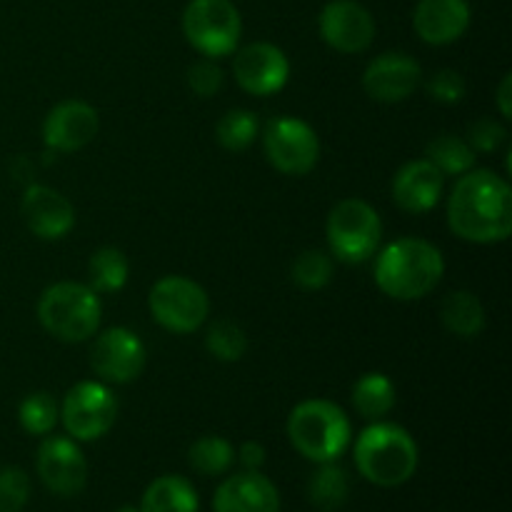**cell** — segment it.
<instances>
[{
	"mask_svg": "<svg viewBox=\"0 0 512 512\" xmlns=\"http://www.w3.org/2000/svg\"><path fill=\"white\" fill-rule=\"evenodd\" d=\"M448 228L473 245L505 243L512 233V188L493 170H468L448 195Z\"/></svg>",
	"mask_w": 512,
	"mask_h": 512,
	"instance_id": "obj_1",
	"label": "cell"
},
{
	"mask_svg": "<svg viewBox=\"0 0 512 512\" xmlns=\"http://www.w3.org/2000/svg\"><path fill=\"white\" fill-rule=\"evenodd\" d=\"M373 258L375 285L380 293L400 303L428 298L445 275V258L438 245L413 235L393 240Z\"/></svg>",
	"mask_w": 512,
	"mask_h": 512,
	"instance_id": "obj_2",
	"label": "cell"
},
{
	"mask_svg": "<svg viewBox=\"0 0 512 512\" xmlns=\"http://www.w3.org/2000/svg\"><path fill=\"white\" fill-rule=\"evenodd\" d=\"M353 460L358 473L378 488L405 485L418 470V443L398 423L373 420L353 443Z\"/></svg>",
	"mask_w": 512,
	"mask_h": 512,
	"instance_id": "obj_3",
	"label": "cell"
},
{
	"mask_svg": "<svg viewBox=\"0 0 512 512\" xmlns=\"http://www.w3.org/2000/svg\"><path fill=\"white\" fill-rule=\"evenodd\" d=\"M290 445L310 463H335L353 443V425L338 403L310 398L295 405L285 423Z\"/></svg>",
	"mask_w": 512,
	"mask_h": 512,
	"instance_id": "obj_4",
	"label": "cell"
},
{
	"mask_svg": "<svg viewBox=\"0 0 512 512\" xmlns=\"http://www.w3.org/2000/svg\"><path fill=\"white\" fill-rule=\"evenodd\" d=\"M38 323L60 343L78 345L93 340L103 323L100 295L88 283L73 280L48 285L38 300Z\"/></svg>",
	"mask_w": 512,
	"mask_h": 512,
	"instance_id": "obj_5",
	"label": "cell"
},
{
	"mask_svg": "<svg viewBox=\"0 0 512 512\" xmlns=\"http://www.w3.org/2000/svg\"><path fill=\"white\" fill-rule=\"evenodd\" d=\"M325 240L333 260L345 265H363L380 250L383 220L368 200L345 198L328 213Z\"/></svg>",
	"mask_w": 512,
	"mask_h": 512,
	"instance_id": "obj_6",
	"label": "cell"
},
{
	"mask_svg": "<svg viewBox=\"0 0 512 512\" xmlns=\"http://www.w3.org/2000/svg\"><path fill=\"white\" fill-rule=\"evenodd\" d=\"M183 35L203 58H228L240 48L243 18L233 0H190L183 10Z\"/></svg>",
	"mask_w": 512,
	"mask_h": 512,
	"instance_id": "obj_7",
	"label": "cell"
},
{
	"mask_svg": "<svg viewBox=\"0 0 512 512\" xmlns=\"http://www.w3.org/2000/svg\"><path fill=\"white\" fill-rule=\"evenodd\" d=\"M150 318L173 335L198 333L210 318V298L200 283L185 275H165L148 293Z\"/></svg>",
	"mask_w": 512,
	"mask_h": 512,
	"instance_id": "obj_8",
	"label": "cell"
},
{
	"mask_svg": "<svg viewBox=\"0 0 512 512\" xmlns=\"http://www.w3.org/2000/svg\"><path fill=\"white\" fill-rule=\"evenodd\" d=\"M118 420V398L103 380H80L60 403V423L75 443H93L108 435Z\"/></svg>",
	"mask_w": 512,
	"mask_h": 512,
	"instance_id": "obj_9",
	"label": "cell"
},
{
	"mask_svg": "<svg viewBox=\"0 0 512 512\" xmlns=\"http://www.w3.org/2000/svg\"><path fill=\"white\" fill-rule=\"evenodd\" d=\"M265 160L278 173L303 178L320 163V138L310 123L293 115L273 118L260 128Z\"/></svg>",
	"mask_w": 512,
	"mask_h": 512,
	"instance_id": "obj_10",
	"label": "cell"
},
{
	"mask_svg": "<svg viewBox=\"0 0 512 512\" xmlns=\"http://www.w3.org/2000/svg\"><path fill=\"white\" fill-rule=\"evenodd\" d=\"M148 365L145 343L130 328L115 325L93 335L90 368L105 385H128L143 375Z\"/></svg>",
	"mask_w": 512,
	"mask_h": 512,
	"instance_id": "obj_11",
	"label": "cell"
},
{
	"mask_svg": "<svg viewBox=\"0 0 512 512\" xmlns=\"http://www.w3.org/2000/svg\"><path fill=\"white\" fill-rule=\"evenodd\" d=\"M233 78L253 98H270L288 85L290 60L278 45L258 40L233 53Z\"/></svg>",
	"mask_w": 512,
	"mask_h": 512,
	"instance_id": "obj_12",
	"label": "cell"
},
{
	"mask_svg": "<svg viewBox=\"0 0 512 512\" xmlns=\"http://www.w3.org/2000/svg\"><path fill=\"white\" fill-rule=\"evenodd\" d=\"M320 38L328 48L343 55H358L373 45L375 18L358 0H330L320 10L318 18Z\"/></svg>",
	"mask_w": 512,
	"mask_h": 512,
	"instance_id": "obj_13",
	"label": "cell"
},
{
	"mask_svg": "<svg viewBox=\"0 0 512 512\" xmlns=\"http://www.w3.org/2000/svg\"><path fill=\"white\" fill-rule=\"evenodd\" d=\"M35 468L45 488L60 498H73L88 483V460L68 435H45Z\"/></svg>",
	"mask_w": 512,
	"mask_h": 512,
	"instance_id": "obj_14",
	"label": "cell"
},
{
	"mask_svg": "<svg viewBox=\"0 0 512 512\" xmlns=\"http://www.w3.org/2000/svg\"><path fill=\"white\" fill-rule=\"evenodd\" d=\"M100 130V115L85 100H63L43 120V143L50 153H78L88 148Z\"/></svg>",
	"mask_w": 512,
	"mask_h": 512,
	"instance_id": "obj_15",
	"label": "cell"
},
{
	"mask_svg": "<svg viewBox=\"0 0 512 512\" xmlns=\"http://www.w3.org/2000/svg\"><path fill=\"white\" fill-rule=\"evenodd\" d=\"M423 83V68L408 53H383L370 60L363 70V90L378 103L395 105L408 100Z\"/></svg>",
	"mask_w": 512,
	"mask_h": 512,
	"instance_id": "obj_16",
	"label": "cell"
},
{
	"mask_svg": "<svg viewBox=\"0 0 512 512\" xmlns=\"http://www.w3.org/2000/svg\"><path fill=\"white\" fill-rule=\"evenodd\" d=\"M23 223L35 238L63 240L75 228V208L60 190L43 183H30L20 198Z\"/></svg>",
	"mask_w": 512,
	"mask_h": 512,
	"instance_id": "obj_17",
	"label": "cell"
},
{
	"mask_svg": "<svg viewBox=\"0 0 512 512\" xmlns=\"http://www.w3.org/2000/svg\"><path fill=\"white\" fill-rule=\"evenodd\" d=\"M393 203L408 215H425L443 200L445 175L430 160L418 158L400 165L390 183Z\"/></svg>",
	"mask_w": 512,
	"mask_h": 512,
	"instance_id": "obj_18",
	"label": "cell"
},
{
	"mask_svg": "<svg viewBox=\"0 0 512 512\" xmlns=\"http://www.w3.org/2000/svg\"><path fill=\"white\" fill-rule=\"evenodd\" d=\"M473 10L468 0H420L413 10V28L423 43L443 48L468 33Z\"/></svg>",
	"mask_w": 512,
	"mask_h": 512,
	"instance_id": "obj_19",
	"label": "cell"
},
{
	"mask_svg": "<svg viewBox=\"0 0 512 512\" xmlns=\"http://www.w3.org/2000/svg\"><path fill=\"white\" fill-rule=\"evenodd\" d=\"M215 512H280V493L260 470H243L218 485Z\"/></svg>",
	"mask_w": 512,
	"mask_h": 512,
	"instance_id": "obj_20",
	"label": "cell"
},
{
	"mask_svg": "<svg viewBox=\"0 0 512 512\" xmlns=\"http://www.w3.org/2000/svg\"><path fill=\"white\" fill-rule=\"evenodd\" d=\"M440 323L455 338L473 340L483 335L488 318H485V308L478 295L470 290H455L445 295L440 305Z\"/></svg>",
	"mask_w": 512,
	"mask_h": 512,
	"instance_id": "obj_21",
	"label": "cell"
},
{
	"mask_svg": "<svg viewBox=\"0 0 512 512\" xmlns=\"http://www.w3.org/2000/svg\"><path fill=\"white\" fill-rule=\"evenodd\" d=\"M200 500L183 475H160L145 488L140 512H198Z\"/></svg>",
	"mask_w": 512,
	"mask_h": 512,
	"instance_id": "obj_22",
	"label": "cell"
},
{
	"mask_svg": "<svg viewBox=\"0 0 512 512\" xmlns=\"http://www.w3.org/2000/svg\"><path fill=\"white\" fill-rule=\"evenodd\" d=\"M353 410L365 420H385V415L395 408V383L385 373H365L355 380L350 390Z\"/></svg>",
	"mask_w": 512,
	"mask_h": 512,
	"instance_id": "obj_23",
	"label": "cell"
},
{
	"mask_svg": "<svg viewBox=\"0 0 512 512\" xmlns=\"http://www.w3.org/2000/svg\"><path fill=\"white\" fill-rule=\"evenodd\" d=\"M130 263L128 255L113 245H103L88 260V285L98 295L120 293L128 283Z\"/></svg>",
	"mask_w": 512,
	"mask_h": 512,
	"instance_id": "obj_24",
	"label": "cell"
},
{
	"mask_svg": "<svg viewBox=\"0 0 512 512\" xmlns=\"http://www.w3.org/2000/svg\"><path fill=\"white\" fill-rule=\"evenodd\" d=\"M475 158H478V153L470 148L468 140L453 133L438 135L425 148V160H430L445 178H460L468 170H473Z\"/></svg>",
	"mask_w": 512,
	"mask_h": 512,
	"instance_id": "obj_25",
	"label": "cell"
},
{
	"mask_svg": "<svg viewBox=\"0 0 512 512\" xmlns=\"http://www.w3.org/2000/svg\"><path fill=\"white\" fill-rule=\"evenodd\" d=\"M260 138V120L253 110L233 108L215 125V140L230 153H243Z\"/></svg>",
	"mask_w": 512,
	"mask_h": 512,
	"instance_id": "obj_26",
	"label": "cell"
},
{
	"mask_svg": "<svg viewBox=\"0 0 512 512\" xmlns=\"http://www.w3.org/2000/svg\"><path fill=\"white\" fill-rule=\"evenodd\" d=\"M188 460L200 475L218 478L225 475L235 463V448L223 435H203L188 450Z\"/></svg>",
	"mask_w": 512,
	"mask_h": 512,
	"instance_id": "obj_27",
	"label": "cell"
},
{
	"mask_svg": "<svg viewBox=\"0 0 512 512\" xmlns=\"http://www.w3.org/2000/svg\"><path fill=\"white\" fill-rule=\"evenodd\" d=\"M308 498L318 510H338L348 500V475H345V470L335 463H320L308 483Z\"/></svg>",
	"mask_w": 512,
	"mask_h": 512,
	"instance_id": "obj_28",
	"label": "cell"
},
{
	"mask_svg": "<svg viewBox=\"0 0 512 512\" xmlns=\"http://www.w3.org/2000/svg\"><path fill=\"white\" fill-rule=\"evenodd\" d=\"M248 333L235 320H213L205 330V350L220 363H238L248 353Z\"/></svg>",
	"mask_w": 512,
	"mask_h": 512,
	"instance_id": "obj_29",
	"label": "cell"
},
{
	"mask_svg": "<svg viewBox=\"0 0 512 512\" xmlns=\"http://www.w3.org/2000/svg\"><path fill=\"white\" fill-rule=\"evenodd\" d=\"M335 275V260L328 250L308 248L293 260L290 265V278L305 293H318L328 288Z\"/></svg>",
	"mask_w": 512,
	"mask_h": 512,
	"instance_id": "obj_30",
	"label": "cell"
},
{
	"mask_svg": "<svg viewBox=\"0 0 512 512\" xmlns=\"http://www.w3.org/2000/svg\"><path fill=\"white\" fill-rule=\"evenodd\" d=\"M18 420L23 430L35 438H45L55 430L60 420V405L48 390H35V393L25 395L23 403L18 408Z\"/></svg>",
	"mask_w": 512,
	"mask_h": 512,
	"instance_id": "obj_31",
	"label": "cell"
},
{
	"mask_svg": "<svg viewBox=\"0 0 512 512\" xmlns=\"http://www.w3.org/2000/svg\"><path fill=\"white\" fill-rule=\"evenodd\" d=\"M30 500V478L15 465L0 468V512H20Z\"/></svg>",
	"mask_w": 512,
	"mask_h": 512,
	"instance_id": "obj_32",
	"label": "cell"
},
{
	"mask_svg": "<svg viewBox=\"0 0 512 512\" xmlns=\"http://www.w3.org/2000/svg\"><path fill=\"white\" fill-rule=\"evenodd\" d=\"M465 78L453 68H440L425 80V93L435 100V103L443 105H458L465 98Z\"/></svg>",
	"mask_w": 512,
	"mask_h": 512,
	"instance_id": "obj_33",
	"label": "cell"
},
{
	"mask_svg": "<svg viewBox=\"0 0 512 512\" xmlns=\"http://www.w3.org/2000/svg\"><path fill=\"white\" fill-rule=\"evenodd\" d=\"M225 73L215 60L200 58L188 68V88L198 98H215L223 90Z\"/></svg>",
	"mask_w": 512,
	"mask_h": 512,
	"instance_id": "obj_34",
	"label": "cell"
},
{
	"mask_svg": "<svg viewBox=\"0 0 512 512\" xmlns=\"http://www.w3.org/2000/svg\"><path fill=\"white\" fill-rule=\"evenodd\" d=\"M465 140L475 153H495L508 143V128L495 118H478L475 123L468 125V135Z\"/></svg>",
	"mask_w": 512,
	"mask_h": 512,
	"instance_id": "obj_35",
	"label": "cell"
},
{
	"mask_svg": "<svg viewBox=\"0 0 512 512\" xmlns=\"http://www.w3.org/2000/svg\"><path fill=\"white\" fill-rule=\"evenodd\" d=\"M265 448L258 440H248V443L240 445V450H235V460H240L245 470H260L265 465Z\"/></svg>",
	"mask_w": 512,
	"mask_h": 512,
	"instance_id": "obj_36",
	"label": "cell"
},
{
	"mask_svg": "<svg viewBox=\"0 0 512 512\" xmlns=\"http://www.w3.org/2000/svg\"><path fill=\"white\" fill-rule=\"evenodd\" d=\"M495 103H498L500 115L505 120L512 118V75L505 73L503 80H500L498 90H495Z\"/></svg>",
	"mask_w": 512,
	"mask_h": 512,
	"instance_id": "obj_37",
	"label": "cell"
},
{
	"mask_svg": "<svg viewBox=\"0 0 512 512\" xmlns=\"http://www.w3.org/2000/svg\"><path fill=\"white\" fill-rule=\"evenodd\" d=\"M118 512H140V510L133 508V505H123V508H120Z\"/></svg>",
	"mask_w": 512,
	"mask_h": 512,
	"instance_id": "obj_38",
	"label": "cell"
}]
</instances>
